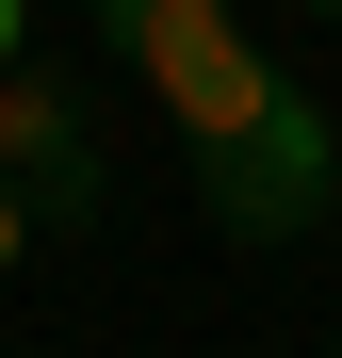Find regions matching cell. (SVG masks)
Wrapping results in <instances>:
<instances>
[{
  "instance_id": "1",
  "label": "cell",
  "mask_w": 342,
  "mask_h": 358,
  "mask_svg": "<svg viewBox=\"0 0 342 358\" xmlns=\"http://www.w3.org/2000/svg\"><path fill=\"white\" fill-rule=\"evenodd\" d=\"M196 212L228 228V245H310V228L342 212V147H326V114L294 98L277 131H245V147H212V163H196Z\"/></svg>"
},
{
  "instance_id": "2",
  "label": "cell",
  "mask_w": 342,
  "mask_h": 358,
  "mask_svg": "<svg viewBox=\"0 0 342 358\" xmlns=\"http://www.w3.org/2000/svg\"><path fill=\"white\" fill-rule=\"evenodd\" d=\"M0 179L33 196V228H98L114 212V163H98V114L66 66H17L0 82Z\"/></svg>"
},
{
  "instance_id": "3",
  "label": "cell",
  "mask_w": 342,
  "mask_h": 358,
  "mask_svg": "<svg viewBox=\"0 0 342 358\" xmlns=\"http://www.w3.org/2000/svg\"><path fill=\"white\" fill-rule=\"evenodd\" d=\"M147 98L180 114V147H196V163H212V147H245V131H277V114H294V82H277L261 49H245V17H212V33H180V49H163V66H147Z\"/></svg>"
},
{
  "instance_id": "4",
  "label": "cell",
  "mask_w": 342,
  "mask_h": 358,
  "mask_svg": "<svg viewBox=\"0 0 342 358\" xmlns=\"http://www.w3.org/2000/svg\"><path fill=\"white\" fill-rule=\"evenodd\" d=\"M212 17H228V0H98V33L131 49V66H163V49H180V33H212Z\"/></svg>"
},
{
  "instance_id": "5",
  "label": "cell",
  "mask_w": 342,
  "mask_h": 358,
  "mask_svg": "<svg viewBox=\"0 0 342 358\" xmlns=\"http://www.w3.org/2000/svg\"><path fill=\"white\" fill-rule=\"evenodd\" d=\"M17 245H33V196H17V179H0V277H17Z\"/></svg>"
},
{
  "instance_id": "6",
  "label": "cell",
  "mask_w": 342,
  "mask_h": 358,
  "mask_svg": "<svg viewBox=\"0 0 342 358\" xmlns=\"http://www.w3.org/2000/svg\"><path fill=\"white\" fill-rule=\"evenodd\" d=\"M17 49H33V0H0V82H17Z\"/></svg>"
},
{
  "instance_id": "7",
  "label": "cell",
  "mask_w": 342,
  "mask_h": 358,
  "mask_svg": "<svg viewBox=\"0 0 342 358\" xmlns=\"http://www.w3.org/2000/svg\"><path fill=\"white\" fill-rule=\"evenodd\" d=\"M310 17H342V0H310Z\"/></svg>"
},
{
  "instance_id": "8",
  "label": "cell",
  "mask_w": 342,
  "mask_h": 358,
  "mask_svg": "<svg viewBox=\"0 0 342 358\" xmlns=\"http://www.w3.org/2000/svg\"><path fill=\"white\" fill-rule=\"evenodd\" d=\"M326 358H342V342H326Z\"/></svg>"
}]
</instances>
